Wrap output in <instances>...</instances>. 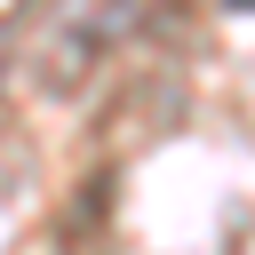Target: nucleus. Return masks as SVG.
Returning <instances> with one entry per match:
<instances>
[{
    "label": "nucleus",
    "instance_id": "1",
    "mask_svg": "<svg viewBox=\"0 0 255 255\" xmlns=\"http://www.w3.org/2000/svg\"><path fill=\"white\" fill-rule=\"evenodd\" d=\"M135 16H143V0H56L48 8V32H40V56H32V72H40V88H80L128 32H135Z\"/></svg>",
    "mask_w": 255,
    "mask_h": 255
},
{
    "label": "nucleus",
    "instance_id": "2",
    "mask_svg": "<svg viewBox=\"0 0 255 255\" xmlns=\"http://www.w3.org/2000/svg\"><path fill=\"white\" fill-rule=\"evenodd\" d=\"M231 8H255V0H231Z\"/></svg>",
    "mask_w": 255,
    "mask_h": 255
}]
</instances>
